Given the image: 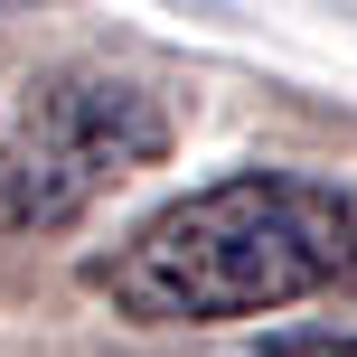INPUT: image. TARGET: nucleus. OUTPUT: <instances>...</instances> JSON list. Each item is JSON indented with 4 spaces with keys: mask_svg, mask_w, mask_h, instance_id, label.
Segmentation results:
<instances>
[{
    "mask_svg": "<svg viewBox=\"0 0 357 357\" xmlns=\"http://www.w3.org/2000/svg\"><path fill=\"white\" fill-rule=\"evenodd\" d=\"M357 254V207L301 169H235L216 188H188L132 245L94 254L85 282L142 329H188V320H264L310 291L348 282Z\"/></svg>",
    "mask_w": 357,
    "mask_h": 357,
    "instance_id": "nucleus-1",
    "label": "nucleus"
},
{
    "mask_svg": "<svg viewBox=\"0 0 357 357\" xmlns=\"http://www.w3.org/2000/svg\"><path fill=\"white\" fill-rule=\"evenodd\" d=\"M169 160V113L123 75H47L0 151V235L75 226L132 169Z\"/></svg>",
    "mask_w": 357,
    "mask_h": 357,
    "instance_id": "nucleus-2",
    "label": "nucleus"
},
{
    "mask_svg": "<svg viewBox=\"0 0 357 357\" xmlns=\"http://www.w3.org/2000/svg\"><path fill=\"white\" fill-rule=\"evenodd\" d=\"M245 357H357V339H339V329H282V339H264Z\"/></svg>",
    "mask_w": 357,
    "mask_h": 357,
    "instance_id": "nucleus-3",
    "label": "nucleus"
},
{
    "mask_svg": "<svg viewBox=\"0 0 357 357\" xmlns=\"http://www.w3.org/2000/svg\"><path fill=\"white\" fill-rule=\"evenodd\" d=\"M348 291H357V254H348Z\"/></svg>",
    "mask_w": 357,
    "mask_h": 357,
    "instance_id": "nucleus-4",
    "label": "nucleus"
}]
</instances>
